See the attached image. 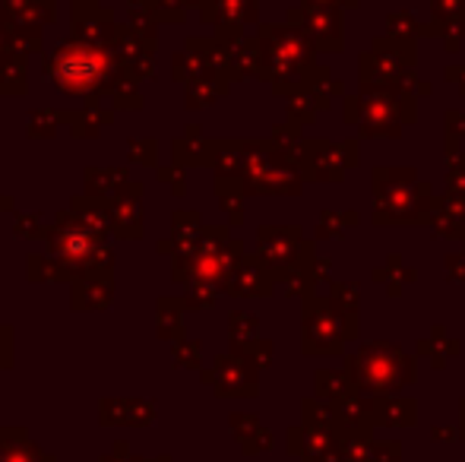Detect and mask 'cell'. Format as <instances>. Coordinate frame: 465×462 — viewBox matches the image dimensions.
<instances>
[{
  "label": "cell",
  "mask_w": 465,
  "mask_h": 462,
  "mask_svg": "<svg viewBox=\"0 0 465 462\" xmlns=\"http://www.w3.org/2000/svg\"><path fill=\"white\" fill-rule=\"evenodd\" d=\"M0 462H54L29 440L25 428H0Z\"/></svg>",
  "instance_id": "3"
},
{
  "label": "cell",
  "mask_w": 465,
  "mask_h": 462,
  "mask_svg": "<svg viewBox=\"0 0 465 462\" xmlns=\"http://www.w3.org/2000/svg\"><path fill=\"white\" fill-rule=\"evenodd\" d=\"M373 421L380 425H411L415 421V402L409 399H390L373 406Z\"/></svg>",
  "instance_id": "4"
},
{
  "label": "cell",
  "mask_w": 465,
  "mask_h": 462,
  "mask_svg": "<svg viewBox=\"0 0 465 462\" xmlns=\"http://www.w3.org/2000/svg\"><path fill=\"white\" fill-rule=\"evenodd\" d=\"M98 462H130V450H127V444H117L114 447V453H104Z\"/></svg>",
  "instance_id": "8"
},
{
  "label": "cell",
  "mask_w": 465,
  "mask_h": 462,
  "mask_svg": "<svg viewBox=\"0 0 465 462\" xmlns=\"http://www.w3.org/2000/svg\"><path fill=\"white\" fill-rule=\"evenodd\" d=\"M430 437H434V440H456L460 434H456V431H447V428H434V431H430Z\"/></svg>",
  "instance_id": "9"
},
{
  "label": "cell",
  "mask_w": 465,
  "mask_h": 462,
  "mask_svg": "<svg viewBox=\"0 0 465 462\" xmlns=\"http://www.w3.org/2000/svg\"><path fill=\"white\" fill-rule=\"evenodd\" d=\"M355 383L368 393H396L409 380H415V368L396 346H371L351 358Z\"/></svg>",
  "instance_id": "1"
},
{
  "label": "cell",
  "mask_w": 465,
  "mask_h": 462,
  "mask_svg": "<svg viewBox=\"0 0 465 462\" xmlns=\"http://www.w3.org/2000/svg\"><path fill=\"white\" fill-rule=\"evenodd\" d=\"M104 57L98 54V51H70V44L61 51V54L54 57V80L61 83L64 89H74V93H80V89L93 86L104 76Z\"/></svg>",
  "instance_id": "2"
},
{
  "label": "cell",
  "mask_w": 465,
  "mask_h": 462,
  "mask_svg": "<svg viewBox=\"0 0 465 462\" xmlns=\"http://www.w3.org/2000/svg\"><path fill=\"white\" fill-rule=\"evenodd\" d=\"M373 462H402V447L399 444H373Z\"/></svg>",
  "instance_id": "7"
},
{
  "label": "cell",
  "mask_w": 465,
  "mask_h": 462,
  "mask_svg": "<svg viewBox=\"0 0 465 462\" xmlns=\"http://www.w3.org/2000/svg\"><path fill=\"white\" fill-rule=\"evenodd\" d=\"M232 431H234V437L244 444L247 437H253V434L260 431V421L253 418V415H232Z\"/></svg>",
  "instance_id": "5"
},
{
  "label": "cell",
  "mask_w": 465,
  "mask_h": 462,
  "mask_svg": "<svg viewBox=\"0 0 465 462\" xmlns=\"http://www.w3.org/2000/svg\"><path fill=\"white\" fill-rule=\"evenodd\" d=\"M241 447H244V453H266V450H272V434L260 428V431L253 434V437H247Z\"/></svg>",
  "instance_id": "6"
}]
</instances>
